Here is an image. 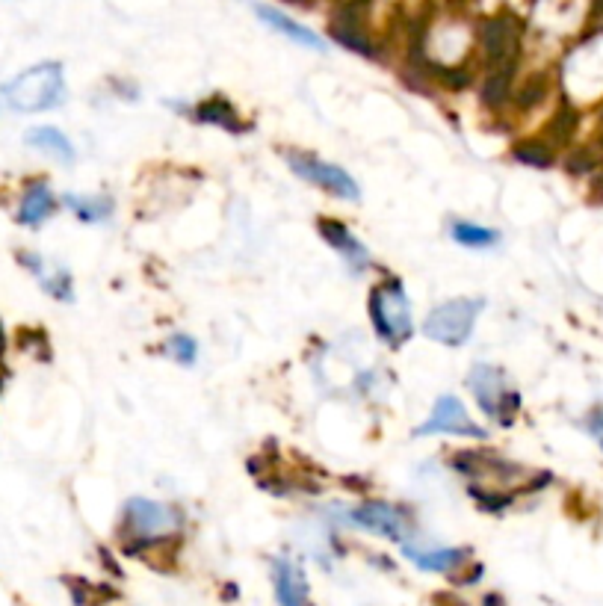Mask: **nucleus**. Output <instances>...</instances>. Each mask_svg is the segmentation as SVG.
Returning a JSON list of instances; mask_svg holds the SVG:
<instances>
[{
    "label": "nucleus",
    "instance_id": "f257e3e1",
    "mask_svg": "<svg viewBox=\"0 0 603 606\" xmlns=\"http://www.w3.org/2000/svg\"><path fill=\"white\" fill-rule=\"evenodd\" d=\"M66 101V74L60 63H39L0 86V110L45 113Z\"/></svg>",
    "mask_w": 603,
    "mask_h": 606
},
{
    "label": "nucleus",
    "instance_id": "f03ea898",
    "mask_svg": "<svg viewBox=\"0 0 603 606\" xmlns=\"http://www.w3.org/2000/svg\"><path fill=\"white\" fill-rule=\"evenodd\" d=\"M370 323L376 335L382 337L391 349H400L414 335V317H411V299L405 293L397 275L382 278L370 290Z\"/></svg>",
    "mask_w": 603,
    "mask_h": 606
},
{
    "label": "nucleus",
    "instance_id": "7ed1b4c3",
    "mask_svg": "<svg viewBox=\"0 0 603 606\" xmlns=\"http://www.w3.org/2000/svg\"><path fill=\"white\" fill-rule=\"evenodd\" d=\"M468 391L473 394L476 405L482 408V414L488 420H494L497 426H512L518 411H521V394L512 388L506 370L494 367V364H473L465 379Z\"/></svg>",
    "mask_w": 603,
    "mask_h": 606
},
{
    "label": "nucleus",
    "instance_id": "20e7f679",
    "mask_svg": "<svg viewBox=\"0 0 603 606\" xmlns=\"http://www.w3.org/2000/svg\"><path fill=\"white\" fill-rule=\"evenodd\" d=\"M184 527V515L169 506V503H157L148 497H134L128 500L125 512H122V530L136 547H148V544H160L178 536Z\"/></svg>",
    "mask_w": 603,
    "mask_h": 606
},
{
    "label": "nucleus",
    "instance_id": "39448f33",
    "mask_svg": "<svg viewBox=\"0 0 603 606\" xmlns=\"http://www.w3.org/2000/svg\"><path fill=\"white\" fill-rule=\"evenodd\" d=\"M482 311H485V299H468V296L450 299L429 311V317L423 320V335L441 346L462 349L473 335Z\"/></svg>",
    "mask_w": 603,
    "mask_h": 606
},
{
    "label": "nucleus",
    "instance_id": "423d86ee",
    "mask_svg": "<svg viewBox=\"0 0 603 606\" xmlns=\"http://www.w3.org/2000/svg\"><path fill=\"white\" fill-rule=\"evenodd\" d=\"M284 163L293 169L296 178L314 184L317 190H326L329 196H335L340 202H361V187H358V181H355L346 169L335 166V163L320 160V157L305 154V151H284Z\"/></svg>",
    "mask_w": 603,
    "mask_h": 606
},
{
    "label": "nucleus",
    "instance_id": "0eeeda50",
    "mask_svg": "<svg viewBox=\"0 0 603 606\" xmlns=\"http://www.w3.org/2000/svg\"><path fill=\"white\" fill-rule=\"evenodd\" d=\"M417 438H429V435H453V438H468V441H485L488 429H482L468 414L465 403L453 394L438 397L429 417L414 429Z\"/></svg>",
    "mask_w": 603,
    "mask_h": 606
},
{
    "label": "nucleus",
    "instance_id": "6e6552de",
    "mask_svg": "<svg viewBox=\"0 0 603 606\" xmlns=\"http://www.w3.org/2000/svg\"><path fill=\"white\" fill-rule=\"evenodd\" d=\"M346 521L355 524L358 530H367L373 536H382L397 544H405L411 536V518L405 515V509L388 500H367V503L349 509Z\"/></svg>",
    "mask_w": 603,
    "mask_h": 606
},
{
    "label": "nucleus",
    "instance_id": "1a4fd4ad",
    "mask_svg": "<svg viewBox=\"0 0 603 606\" xmlns=\"http://www.w3.org/2000/svg\"><path fill=\"white\" fill-rule=\"evenodd\" d=\"M320 237L335 249L337 255L343 258V264L355 275H364V272L373 267V255L370 249L352 234L349 225L337 222V219H320Z\"/></svg>",
    "mask_w": 603,
    "mask_h": 606
},
{
    "label": "nucleus",
    "instance_id": "9d476101",
    "mask_svg": "<svg viewBox=\"0 0 603 606\" xmlns=\"http://www.w3.org/2000/svg\"><path fill=\"white\" fill-rule=\"evenodd\" d=\"M57 210H60V202H57L51 184H48L45 178H33V181H27V187H24V193H21L15 219H18V225H24V228H39V225H45Z\"/></svg>",
    "mask_w": 603,
    "mask_h": 606
},
{
    "label": "nucleus",
    "instance_id": "9b49d317",
    "mask_svg": "<svg viewBox=\"0 0 603 606\" xmlns=\"http://www.w3.org/2000/svg\"><path fill=\"white\" fill-rule=\"evenodd\" d=\"M272 586H275V601L278 606H314L311 604V592H308V577L305 571L281 556L272 562Z\"/></svg>",
    "mask_w": 603,
    "mask_h": 606
},
{
    "label": "nucleus",
    "instance_id": "f8f14e48",
    "mask_svg": "<svg viewBox=\"0 0 603 606\" xmlns=\"http://www.w3.org/2000/svg\"><path fill=\"white\" fill-rule=\"evenodd\" d=\"M402 553L420 571H432V574H453L462 565H468L470 559V550H465V547H417L411 541L402 544Z\"/></svg>",
    "mask_w": 603,
    "mask_h": 606
},
{
    "label": "nucleus",
    "instance_id": "ddd939ff",
    "mask_svg": "<svg viewBox=\"0 0 603 606\" xmlns=\"http://www.w3.org/2000/svg\"><path fill=\"white\" fill-rule=\"evenodd\" d=\"M255 12H258V18H261L267 27H272L275 33H281L284 39H290L293 45L308 48V51H317V54H323V51H326V42H323V36H320V33H314L311 27L299 24L296 18H290V15H284V12H278L275 6H267V3H255Z\"/></svg>",
    "mask_w": 603,
    "mask_h": 606
},
{
    "label": "nucleus",
    "instance_id": "4468645a",
    "mask_svg": "<svg viewBox=\"0 0 603 606\" xmlns=\"http://www.w3.org/2000/svg\"><path fill=\"white\" fill-rule=\"evenodd\" d=\"M193 116L204 122V125H216V128H222V131H228V134H246V131H252V122H246L240 113H237V107L228 101V98H222V95H213V98H207V101H201L193 107Z\"/></svg>",
    "mask_w": 603,
    "mask_h": 606
},
{
    "label": "nucleus",
    "instance_id": "2eb2a0df",
    "mask_svg": "<svg viewBox=\"0 0 603 606\" xmlns=\"http://www.w3.org/2000/svg\"><path fill=\"white\" fill-rule=\"evenodd\" d=\"M24 142L30 145V148H36V151H42V154H48V157H54L57 163H74V157H77V151H74V145H71V139H68L60 128H54V125H39V128H30L27 134H24Z\"/></svg>",
    "mask_w": 603,
    "mask_h": 606
},
{
    "label": "nucleus",
    "instance_id": "dca6fc26",
    "mask_svg": "<svg viewBox=\"0 0 603 606\" xmlns=\"http://www.w3.org/2000/svg\"><path fill=\"white\" fill-rule=\"evenodd\" d=\"M63 204L68 210L86 222V225H98V222H107L116 210V202L110 196H80V193H66Z\"/></svg>",
    "mask_w": 603,
    "mask_h": 606
},
{
    "label": "nucleus",
    "instance_id": "f3484780",
    "mask_svg": "<svg viewBox=\"0 0 603 606\" xmlns=\"http://www.w3.org/2000/svg\"><path fill=\"white\" fill-rule=\"evenodd\" d=\"M450 237L465 249H494V246H500V231L497 228H488V225H479V222H465V219L450 225Z\"/></svg>",
    "mask_w": 603,
    "mask_h": 606
},
{
    "label": "nucleus",
    "instance_id": "a211bd4d",
    "mask_svg": "<svg viewBox=\"0 0 603 606\" xmlns=\"http://www.w3.org/2000/svg\"><path fill=\"white\" fill-rule=\"evenodd\" d=\"M36 278H39L42 290H45L48 296H54L57 302H74V281H71L68 270L54 267V270L48 272V264H45L42 270L36 272Z\"/></svg>",
    "mask_w": 603,
    "mask_h": 606
},
{
    "label": "nucleus",
    "instance_id": "6ab92c4d",
    "mask_svg": "<svg viewBox=\"0 0 603 606\" xmlns=\"http://www.w3.org/2000/svg\"><path fill=\"white\" fill-rule=\"evenodd\" d=\"M163 352H166L172 361H178L181 367H193V364L199 361V343H196V337L184 335V332L166 337Z\"/></svg>",
    "mask_w": 603,
    "mask_h": 606
},
{
    "label": "nucleus",
    "instance_id": "aec40b11",
    "mask_svg": "<svg viewBox=\"0 0 603 606\" xmlns=\"http://www.w3.org/2000/svg\"><path fill=\"white\" fill-rule=\"evenodd\" d=\"M3 346H6V335H3V329H0V352H3Z\"/></svg>",
    "mask_w": 603,
    "mask_h": 606
}]
</instances>
